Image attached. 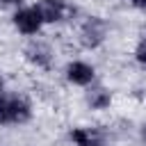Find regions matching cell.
<instances>
[{"label": "cell", "instance_id": "1", "mask_svg": "<svg viewBox=\"0 0 146 146\" xmlns=\"http://www.w3.org/2000/svg\"><path fill=\"white\" fill-rule=\"evenodd\" d=\"M14 25L23 34H36L43 23H41V18H39V14H36L34 7H23V9H18L14 14Z\"/></svg>", "mask_w": 146, "mask_h": 146}, {"label": "cell", "instance_id": "2", "mask_svg": "<svg viewBox=\"0 0 146 146\" xmlns=\"http://www.w3.org/2000/svg\"><path fill=\"white\" fill-rule=\"evenodd\" d=\"M41 23H57L66 16V5L62 0H36L34 5Z\"/></svg>", "mask_w": 146, "mask_h": 146}, {"label": "cell", "instance_id": "3", "mask_svg": "<svg viewBox=\"0 0 146 146\" xmlns=\"http://www.w3.org/2000/svg\"><path fill=\"white\" fill-rule=\"evenodd\" d=\"M66 78L78 87H87L94 82V66H89L87 62H71L66 66Z\"/></svg>", "mask_w": 146, "mask_h": 146}, {"label": "cell", "instance_id": "4", "mask_svg": "<svg viewBox=\"0 0 146 146\" xmlns=\"http://www.w3.org/2000/svg\"><path fill=\"white\" fill-rule=\"evenodd\" d=\"M105 36V25L98 21V18H89L82 27V43L87 48H96Z\"/></svg>", "mask_w": 146, "mask_h": 146}, {"label": "cell", "instance_id": "5", "mask_svg": "<svg viewBox=\"0 0 146 146\" xmlns=\"http://www.w3.org/2000/svg\"><path fill=\"white\" fill-rule=\"evenodd\" d=\"M9 114H11V123H25L32 114L27 100L23 98H9Z\"/></svg>", "mask_w": 146, "mask_h": 146}, {"label": "cell", "instance_id": "6", "mask_svg": "<svg viewBox=\"0 0 146 146\" xmlns=\"http://www.w3.org/2000/svg\"><path fill=\"white\" fill-rule=\"evenodd\" d=\"M25 55H27V59L34 62L36 66H48V62H50V50H48L43 43H30L27 50H25Z\"/></svg>", "mask_w": 146, "mask_h": 146}, {"label": "cell", "instance_id": "7", "mask_svg": "<svg viewBox=\"0 0 146 146\" xmlns=\"http://www.w3.org/2000/svg\"><path fill=\"white\" fill-rule=\"evenodd\" d=\"M110 91H105V89H94L91 94H89V105L94 107V110H105L107 105H110Z\"/></svg>", "mask_w": 146, "mask_h": 146}, {"label": "cell", "instance_id": "8", "mask_svg": "<svg viewBox=\"0 0 146 146\" xmlns=\"http://www.w3.org/2000/svg\"><path fill=\"white\" fill-rule=\"evenodd\" d=\"M71 139H73L78 146H96L94 135H91L89 130H84V128H75V130L71 132Z\"/></svg>", "mask_w": 146, "mask_h": 146}, {"label": "cell", "instance_id": "9", "mask_svg": "<svg viewBox=\"0 0 146 146\" xmlns=\"http://www.w3.org/2000/svg\"><path fill=\"white\" fill-rule=\"evenodd\" d=\"M0 123H11V114H9V98L0 96Z\"/></svg>", "mask_w": 146, "mask_h": 146}, {"label": "cell", "instance_id": "10", "mask_svg": "<svg viewBox=\"0 0 146 146\" xmlns=\"http://www.w3.org/2000/svg\"><path fill=\"white\" fill-rule=\"evenodd\" d=\"M135 57H137V62H139V64H144V66H146V39H141V41H139V46H137V50H135Z\"/></svg>", "mask_w": 146, "mask_h": 146}, {"label": "cell", "instance_id": "11", "mask_svg": "<svg viewBox=\"0 0 146 146\" xmlns=\"http://www.w3.org/2000/svg\"><path fill=\"white\" fill-rule=\"evenodd\" d=\"M125 2H130V5L137 7V9H146V0H125Z\"/></svg>", "mask_w": 146, "mask_h": 146}, {"label": "cell", "instance_id": "12", "mask_svg": "<svg viewBox=\"0 0 146 146\" xmlns=\"http://www.w3.org/2000/svg\"><path fill=\"white\" fill-rule=\"evenodd\" d=\"M2 2H5V5H21L23 0H2Z\"/></svg>", "mask_w": 146, "mask_h": 146}, {"label": "cell", "instance_id": "13", "mask_svg": "<svg viewBox=\"0 0 146 146\" xmlns=\"http://www.w3.org/2000/svg\"><path fill=\"white\" fill-rule=\"evenodd\" d=\"M0 91H2V78H0Z\"/></svg>", "mask_w": 146, "mask_h": 146}]
</instances>
